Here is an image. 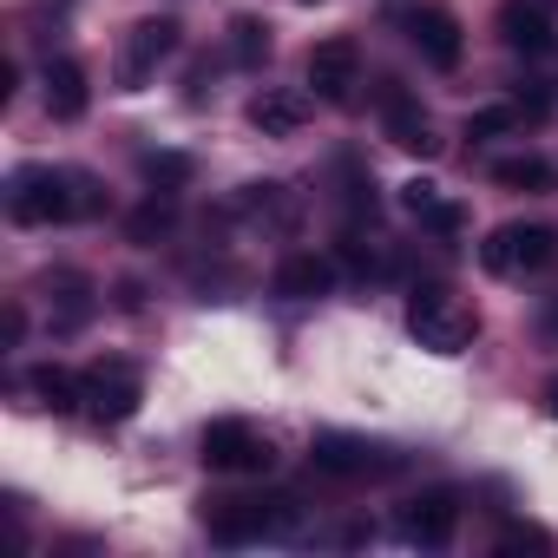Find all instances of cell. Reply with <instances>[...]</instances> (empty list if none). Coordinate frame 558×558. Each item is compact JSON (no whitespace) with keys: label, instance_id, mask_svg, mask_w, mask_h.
<instances>
[{"label":"cell","instance_id":"6da1fadb","mask_svg":"<svg viewBox=\"0 0 558 558\" xmlns=\"http://www.w3.org/2000/svg\"><path fill=\"white\" fill-rule=\"evenodd\" d=\"M106 197L93 191V178H80V171H53V165H21L14 178H8V210H14V223H73V217H86V210H99Z\"/></svg>","mask_w":558,"mask_h":558},{"label":"cell","instance_id":"7a4b0ae2","mask_svg":"<svg viewBox=\"0 0 558 558\" xmlns=\"http://www.w3.org/2000/svg\"><path fill=\"white\" fill-rule=\"evenodd\" d=\"M296 525V493H243V499H204V532L217 545H256Z\"/></svg>","mask_w":558,"mask_h":558},{"label":"cell","instance_id":"3957f363","mask_svg":"<svg viewBox=\"0 0 558 558\" xmlns=\"http://www.w3.org/2000/svg\"><path fill=\"white\" fill-rule=\"evenodd\" d=\"M408 336H414L427 355H460V349L480 342V310H473L466 296L427 283V290L408 296Z\"/></svg>","mask_w":558,"mask_h":558},{"label":"cell","instance_id":"277c9868","mask_svg":"<svg viewBox=\"0 0 558 558\" xmlns=\"http://www.w3.org/2000/svg\"><path fill=\"white\" fill-rule=\"evenodd\" d=\"M558 256V230L551 223H499V230H486V243H480V263L493 269V276H532V269H545Z\"/></svg>","mask_w":558,"mask_h":558},{"label":"cell","instance_id":"5b68a950","mask_svg":"<svg viewBox=\"0 0 558 558\" xmlns=\"http://www.w3.org/2000/svg\"><path fill=\"white\" fill-rule=\"evenodd\" d=\"M80 381H86V414H93L99 427H119V421H132V414H138V401H145V375H138L132 362H119V355L93 362Z\"/></svg>","mask_w":558,"mask_h":558},{"label":"cell","instance_id":"8992f818","mask_svg":"<svg viewBox=\"0 0 558 558\" xmlns=\"http://www.w3.org/2000/svg\"><path fill=\"white\" fill-rule=\"evenodd\" d=\"M310 460H316V473H329V480H381V473L401 466L395 447L362 440V434H316V440H310Z\"/></svg>","mask_w":558,"mask_h":558},{"label":"cell","instance_id":"52a82bcc","mask_svg":"<svg viewBox=\"0 0 558 558\" xmlns=\"http://www.w3.org/2000/svg\"><path fill=\"white\" fill-rule=\"evenodd\" d=\"M204 466L210 473H269L276 466V447L250 421H210L204 427Z\"/></svg>","mask_w":558,"mask_h":558},{"label":"cell","instance_id":"ba28073f","mask_svg":"<svg viewBox=\"0 0 558 558\" xmlns=\"http://www.w3.org/2000/svg\"><path fill=\"white\" fill-rule=\"evenodd\" d=\"M178 53V21H138L132 34H125V47H119V86L125 93H145L151 80H158V66Z\"/></svg>","mask_w":558,"mask_h":558},{"label":"cell","instance_id":"9c48e42d","mask_svg":"<svg viewBox=\"0 0 558 558\" xmlns=\"http://www.w3.org/2000/svg\"><path fill=\"white\" fill-rule=\"evenodd\" d=\"M408 47L434 66V73H453L460 66V53H466V34H460V21L447 14V8H434V0H421V8H408Z\"/></svg>","mask_w":558,"mask_h":558},{"label":"cell","instance_id":"30bf717a","mask_svg":"<svg viewBox=\"0 0 558 558\" xmlns=\"http://www.w3.org/2000/svg\"><path fill=\"white\" fill-rule=\"evenodd\" d=\"M453 525H460V493H447V486L414 493V499L401 506V519H395V532H401L408 545H421V551H440V545L453 538Z\"/></svg>","mask_w":558,"mask_h":558},{"label":"cell","instance_id":"8fae6325","mask_svg":"<svg viewBox=\"0 0 558 558\" xmlns=\"http://www.w3.org/2000/svg\"><path fill=\"white\" fill-rule=\"evenodd\" d=\"M375 106H381V132L401 145V151H414V158H434L440 151V138H434V125H427V112H421V99L401 86V80H381V93H375Z\"/></svg>","mask_w":558,"mask_h":558},{"label":"cell","instance_id":"7c38bea8","mask_svg":"<svg viewBox=\"0 0 558 558\" xmlns=\"http://www.w3.org/2000/svg\"><path fill=\"white\" fill-rule=\"evenodd\" d=\"M310 86H316V99L349 106V99H355V86H362V47H355L349 34H336V40L310 47Z\"/></svg>","mask_w":558,"mask_h":558},{"label":"cell","instance_id":"4fadbf2b","mask_svg":"<svg viewBox=\"0 0 558 558\" xmlns=\"http://www.w3.org/2000/svg\"><path fill=\"white\" fill-rule=\"evenodd\" d=\"M499 40L525 60L551 53V0H506L499 8Z\"/></svg>","mask_w":558,"mask_h":558},{"label":"cell","instance_id":"5bb4252c","mask_svg":"<svg viewBox=\"0 0 558 558\" xmlns=\"http://www.w3.org/2000/svg\"><path fill=\"white\" fill-rule=\"evenodd\" d=\"M250 125L263 138H296L310 125V93H296V86H263L250 99Z\"/></svg>","mask_w":558,"mask_h":558},{"label":"cell","instance_id":"9a60e30c","mask_svg":"<svg viewBox=\"0 0 558 558\" xmlns=\"http://www.w3.org/2000/svg\"><path fill=\"white\" fill-rule=\"evenodd\" d=\"M336 290V263L316 256V250H296L283 256V269H276V296H290V303H316Z\"/></svg>","mask_w":558,"mask_h":558},{"label":"cell","instance_id":"2e32d148","mask_svg":"<svg viewBox=\"0 0 558 558\" xmlns=\"http://www.w3.org/2000/svg\"><path fill=\"white\" fill-rule=\"evenodd\" d=\"M40 86H47V112H53L60 125L86 119V106H93V86H86V66H80V60H47Z\"/></svg>","mask_w":558,"mask_h":558},{"label":"cell","instance_id":"e0dca14e","mask_svg":"<svg viewBox=\"0 0 558 558\" xmlns=\"http://www.w3.org/2000/svg\"><path fill=\"white\" fill-rule=\"evenodd\" d=\"M401 210L421 223V230H434V236H460V204L453 197H440V184H427V178H408L401 184Z\"/></svg>","mask_w":558,"mask_h":558},{"label":"cell","instance_id":"ac0fdd59","mask_svg":"<svg viewBox=\"0 0 558 558\" xmlns=\"http://www.w3.org/2000/svg\"><path fill=\"white\" fill-rule=\"evenodd\" d=\"M47 310H53V329H80L86 316H93V283L86 276H73V269H53L47 276Z\"/></svg>","mask_w":558,"mask_h":558},{"label":"cell","instance_id":"d6986e66","mask_svg":"<svg viewBox=\"0 0 558 558\" xmlns=\"http://www.w3.org/2000/svg\"><path fill=\"white\" fill-rule=\"evenodd\" d=\"M27 388H34V401H40V408H53V414L86 408V381H80V375H66V368H53V362H47V368H34V375H27Z\"/></svg>","mask_w":558,"mask_h":558},{"label":"cell","instance_id":"ffe728a7","mask_svg":"<svg viewBox=\"0 0 558 558\" xmlns=\"http://www.w3.org/2000/svg\"><path fill=\"white\" fill-rule=\"evenodd\" d=\"M493 184H506V191H551L558 171H551V158L519 151V158H499V165H493Z\"/></svg>","mask_w":558,"mask_h":558},{"label":"cell","instance_id":"44dd1931","mask_svg":"<svg viewBox=\"0 0 558 558\" xmlns=\"http://www.w3.org/2000/svg\"><path fill=\"white\" fill-rule=\"evenodd\" d=\"M230 53H236V66H263V60H269V21L236 14V21H230Z\"/></svg>","mask_w":558,"mask_h":558},{"label":"cell","instance_id":"7402d4cb","mask_svg":"<svg viewBox=\"0 0 558 558\" xmlns=\"http://www.w3.org/2000/svg\"><path fill=\"white\" fill-rule=\"evenodd\" d=\"M138 171H145L151 191H184V184H191V158H184V151H145Z\"/></svg>","mask_w":558,"mask_h":558},{"label":"cell","instance_id":"603a6c76","mask_svg":"<svg viewBox=\"0 0 558 558\" xmlns=\"http://www.w3.org/2000/svg\"><path fill=\"white\" fill-rule=\"evenodd\" d=\"M171 223H178L171 191H151V204H138V210H132V243H151V236H165Z\"/></svg>","mask_w":558,"mask_h":558},{"label":"cell","instance_id":"cb8c5ba5","mask_svg":"<svg viewBox=\"0 0 558 558\" xmlns=\"http://www.w3.org/2000/svg\"><path fill=\"white\" fill-rule=\"evenodd\" d=\"M525 125V106H486L466 119V138H499V132H519Z\"/></svg>","mask_w":558,"mask_h":558},{"label":"cell","instance_id":"d4e9b609","mask_svg":"<svg viewBox=\"0 0 558 558\" xmlns=\"http://www.w3.org/2000/svg\"><path fill=\"white\" fill-rule=\"evenodd\" d=\"M499 551H551V532L545 525H506L499 532Z\"/></svg>","mask_w":558,"mask_h":558},{"label":"cell","instance_id":"484cf974","mask_svg":"<svg viewBox=\"0 0 558 558\" xmlns=\"http://www.w3.org/2000/svg\"><path fill=\"white\" fill-rule=\"evenodd\" d=\"M0 336H8V342H21V336H27V316H21V303H8V316H0Z\"/></svg>","mask_w":558,"mask_h":558},{"label":"cell","instance_id":"4316f807","mask_svg":"<svg viewBox=\"0 0 558 558\" xmlns=\"http://www.w3.org/2000/svg\"><path fill=\"white\" fill-rule=\"evenodd\" d=\"M545 414H551V421H558V375H551V381H545Z\"/></svg>","mask_w":558,"mask_h":558},{"label":"cell","instance_id":"83f0119b","mask_svg":"<svg viewBox=\"0 0 558 558\" xmlns=\"http://www.w3.org/2000/svg\"><path fill=\"white\" fill-rule=\"evenodd\" d=\"M545 323H551V336H558V296H551V310H545Z\"/></svg>","mask_w":558,"mask_h":558}]
</instances>
